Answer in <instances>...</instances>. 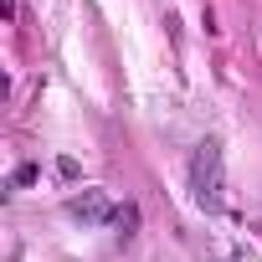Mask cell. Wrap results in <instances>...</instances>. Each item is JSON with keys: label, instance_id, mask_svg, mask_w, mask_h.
I'll use <instances>...</instances> for the list:
<instances>
[{"label": "cell", "instance_id": "1", "mask_svg": "<svg viewBox=\"0 0 262 262\" xmlns=\"http://www.w3.org/2000/svg\"><path fill=\"white\" fill-rule=\"evenodd\" d=\"M190 185H195V201H201V206H216V201H221V149H216V144H201V149H195Z\"/></svg>", "mask_w": 262, "mask_h": 262}, {"label": "cell", "instance_id": "2", "mask_svg": "<svg viewBox=\"0 0 262 262\" xmlns=\"http://www.w3.org/2000/svg\"><path fill=\"white\" fill-rule=\"evenodd\" d=\"M72 211H77V216H88V221H103V216H108V201H103L98 190H88V195H77V201H72Z\"/></svg>", "mask_w": 262, "mask_h": 262}]
</instances>
